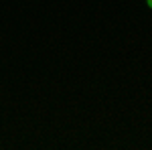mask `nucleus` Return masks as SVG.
<instances>
[{
    "mask_svg": "<svg viewBox=\"0 0 152 150\" xmlns=\"http://www.w3.org/2000/svg\"><path fill=\"white\" fill-rule=\"evenodd\" d=\"M146 2H148V6H150V8H152V0H146Z\"/></svg>",
    "mask_w": 152,
    "mask_h": 150,
    "instance_id": "nucleus-1",
    "label": "nucleus"
}]
</instances>
